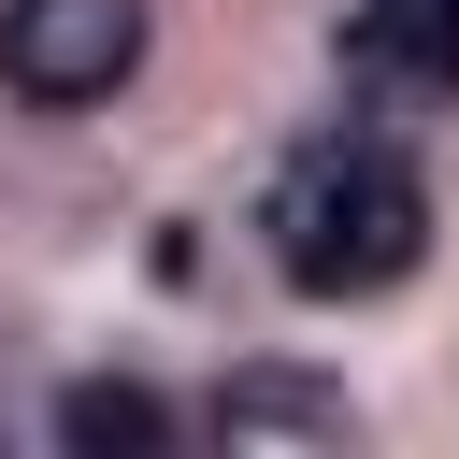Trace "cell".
Listing matches in <instances>:
<instances>
[{
	"label": "cell",
	"mask_w": 459,
	"mask_h": 459,
	"mask_svg": "<svg viewBox=\"0 0 459 459\" xmlns=\"http://www.w3.org/2000/svg\"><path fill=\"white\" fill-rule=\"evenodd\" d=\"M143 72V0H0V86L72 115Z\"/></svg>",
	"instance_id": "cell-2"
},
{
	"label": "cell",
	"mask_w": 459,
	"mask_h": 459,
	"mask_svg": "<svg viewBox=\"0 0 459 459\" xmlns=\"http://www.w3.org/2000/svg\"><path fill=\"white\" fill-rule=\"evenodd\" d=\"M57 445H172V402L158 387H129V373H86V387H57Z\"/></svg>",
	"instance_id": "cell-5"
},
{
	"label": "cell",
	"mask_w": 459,
	"mask_h": 459,
	"mask_svg": "<svg viewBox=\"0 0 459 459\" xmlns=\"http://www.w3.org/2000/svg\"><path fill=\"white\" fill-rule=\"evenodd\" d=\"M215 430H230V445H344L359 402H344L330 373H230V387H215Z\"/></svg>",
	"instance_id": "cell-4"
},
{
	"label": "cell",
	"mask_w": 459,
	"mask_h": 459,
	"mask_svg": "<svg viewBox=\"0 0 459 459\" xmlns=\"http://www.w3.org/2000/svg\"><path fill=\"white\" fill-rule=\"evenodd\" d=\"M258 230H273V273H287L301 301H373V287H402V273L430 258V172H416L387 129H316V143L273 172Z\"/></svg>",
	"instance_id": "cell-1"
},
{
	"label": "cell",
	"mask_w": 459,
	"mask_h": 459,
	"mask_svg": "<svg viewBox=\"0 0 459 459\" xmlns=\"http://www.w3.org/2000/svg\"><path fill=\"white\" fill-rule=\"evenodd\" d=\"M344 57H359L373 86L459 100V0H344Z\"/></svg>",
	"instance_id": "cell-3"
}]
</instances>
